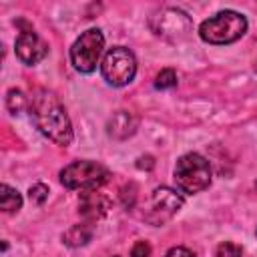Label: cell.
I'll list each match as a JSON object with an SVG mask.
<instances>
[{
    "label": "cell",
    "instance_id": "1",
    "mask_svg": "<svg viewBox=\"0 0 257 257\" xmlns=\"http://www.w3.org/2000/svg\"><path fill=\"white\" fill-rule=\"evenodd\" d=\"M30 116L36 128L48 137L52 143L68 147L72 143V124L70 118L58 100V96L48 88H38L32 94Z\"/></svg>",
    "mask_w": 257,
    "mask_h": 257
},
{
    "label": "cell",
    "instance_id": "2",
    "mask_svg": "<svg viewBox=\"0 0 257 257\" xmlns=\"http://www.w3.org/2000/svg\"><path fill=\"white\" fill-rule=\"evenodd\" d=\"M247 32V20L235 10H221L199 26V36L209 44H231Z\"/></svg>",
    "mask_w": 257,
    "mask_h": 257
},
{
    "label": "cell",
    "instance_id": "3",
    "mask_svg": "<svg viewBox=\"0 0 257 257\" xmlns=\"http://www.w3.org/2000/svg\"><path fill=\"white\" fill-rule=\"evenodd\" d=\"M175 181H177V187L187 195L205 191L211 185L209 161L199 153L183 155L175 165Z\"/></svg>",
    "mask_w": 257,
    "mask_h": 257
},
{
    "label": "cell",
    "instance_id": "4",
    "mask_svg": "<svg viewBox=\"0 0 257 257\" xmlns=\"http://www.w3.org/2000/svg\"><path fill=\"white\" fill-rule=\"evenodd\" d=\"M110 173L96 161H74L60 171V183L66 189L94 191L108 181Z\"/></svg>",
    "mask_w": 257,
    "mask_h": 257
},
{
    "label": "cell",
    "instance_id": "5",
    "mask_svg": "<svg viewBox=\"0 0 257 257\" xmlns=\"http://www.w3.org/2000/svg\"><path fill=\"white\" fill-rule=\"evenodd\" d=\"M149 26L151 30L171 42H179L185 40L191 32H193V22L187 16V12L179 10V8H159L151 18H149Z\"/></svg>",
    "mask_w": 257,
    "mask_h": 257
},
{
    "label": "cell",
    "instance_id": "6",
    "mask_svg": "<svg viewBox=\"0 0 257 257\" xmlns=\"http://www.w3.org/2000/svg\"><path fill=\"white\" fill-rule=\"evenodd\" d=\"M102 78L112 86L128 84L137 74V58L124 46H112L106 50L100 64Z\"/></svg>",
    "mask_w": 257,
    "mask_h": 257
},
{
    "label": "cell",
    "instance_id": "7",
    "mask_svg": "<svg viewBox=\"0 0 257 257\" xmlns=\"http://www.w3.org/2000/svg\"><path fill=\"white\" fill-rule=\"evenodd\" d=\"M104 48V36L98 28L84 30L70 46V62L78 72H92Z\"/></svg>",
    "mask_w": 257,
    "mask_h": 257
},
{
    "label": "cell",
    "instance_id": "8",
    "mask_svg": "<svg viewBox=\"0 0 257 257\" xmlns=\"http://www.w3.org/2000/svg\"><path fill=\"white\" fill-rule=\"evenodd\" d=\"M183 203L185 199L177 191L169 187H157L145 207V219L151 225H163L183 207Z\"/></svg>",
    "mask_w": 257,
    "mask_h": 257
},
{
    "label": "cell",
    "instance_id": "9",
    "mask_svg": "<svg viewBox=\"0 0 257 257\" xmlns=\"http://www.w3.org/2000/svg\"><path fill=\"white\" fill-rule=\"evenodd\" d=\"M18 26H20V32H18L16 44H14L16 56H18L24 64L34 66V64H38V62L48 54V44L34 32L32 26L24 24L22 20L18 22Z\"/></svg>",
    "mask_w": 257,
    "mask_h": 257
},
{
    "label": "cell",
    "instance_id": "10",
    "mask_svg": "<svg viewBox=\"0 0 257 257\" xmlns=\"http://www.w3.org/2000/svg\"><path fill=\"white\" fill-rule=\"evenodd\" d=\"M137 126H139V120H137V116H135L133 112H128V110H118V112H114V114L110 116L106 128H108V135H110L112 139L122 141V139H128L131 135H135Z\"/></svg>",
    "mask_w": 257,
    "mask_h": 257
},
{
    "label": "cell",
    "instance_id": "11",
    "mask_svg": "<svg viewBox=\"0 0 257 257\" xmlns=\"http://www.w3.org/2000/svg\"><path fill=\"white\" fill-rule=\"evenodd\" d=\"M110 209V201L102 195V193H96V191H86L82 195V201H80V213L90 219V221H96L100 217H104Z\"/></svg>",
    "mask_w": 257,
    "mask_h": 257
},
{
    "label": "cell",
    "instance_id": "12",
    "mask_svg": "<svg viewBox=\"0 0 257 257\" xmlns=\"http://www.w3.org/2000/svg\"><path fill=\"white\" fill-rule=\"evenodd\" d=\"M64 243L68 247H82L92 239V227L90 225H72L64 235H62Z\"/></svg>",
    "mask_w": 257,
    "mask_h": 257
},
{
    "label": "cell",
    "instance_id": "13",
    "mask_svg": "<svg viewBox=\"0 0 257 257\" xmlns=\"http://www.w3.org/2000/svg\"><path fill=\"white\" fill-rule=\"evenodd\" d=\"M0 205H2V211L4 213H14L22 207V197L16 189H12L10 185H2L0 187Z\"/></svg>",
    "mask_w": 257,
    "mask_h": 257
},
{
    "label": "cell",
    "instance_id": "14",
    "mask_svg": "<svg viewBox=\"0 0 257 257\" xmlns=\"http://www.w3.org/2000/svg\"><path fill=\"white\" fill-rule=\"evenodd\" d=\"M26 104H28V100H26V96H24L22 90H18V88H10L8 90V94H6V106H8V110L12 114H20L26 108Z\"/></svg>",
    "mask_w": 257,
    "mask_h": 257
},
{
    "label": "cell",
    "instance_id": "15",
    "mask_svg": "<svg viewBox=\"0 0 257 257\" xmlns=\"http://www.w3.org/2000/svg\"><path fill=\"white\" fill-rule=\"evenodd\" d=\"M155 86L161 88V90H167V88H175L177 86V72L173 68H163L157 78H155Z\"/></svg>",
    "mask_w": 257,
    "mask_h": 257
},
{
    "label": "cell",
    "instance_id": "16",
    "mask_svg": "<svg viewBox=\"0 0 257 257\" xmlns=\"http://www.w3.org/2000/svg\"><path fill=\"white\" fill-rule=\"evenodd\" d=\"M28 197H30V201H32V203L42 205V203L48 199V187H46L44 183H36V185H32V187H30Z\"/></svg>",
    "mask_w": 257,
    "mask_h": 257
},
{
    "label": "cell",
    "instance_id": "17",
    "mask_svg": "<svg viewBox=\"0 0 257 257\" xmlns=\"http://www.w3.org/2000/svg\"><path fill=\"white\" fill-rule=\"evenodd\" d=\"M215 257H243V251H241L239 245H235L231 241H225V243H221L217 247Z\"/></svg>",
    "mask_w": 257,
    "mask_h": 257
},
{
    "label": "cell",
    "instance_id": "18",
    "mask_svg": "<svg viewBox=\"0 0 257 257\" xmlns=\"http://www.w3.org/2000/svg\"><path fill=\"white\" fill-rule=\"evenodd\" d=\"M149 255H151V245L147 241H137L131 251V257H149Z\"/></svg>",
    "mask_w": 257,
    "mask_h": 257
},
{
    "label": "cell",
    "instance_id": "19",
    "mask_svg": "<svg viewBox=\"0 0 257 257\" xmlns=\"http://www.w3.org/2000/svg\"><path fill=\"white\" fill-rule=\"evenodd\" d=\"M167 257H195V253L187 247H173V249H169Z\"/></svg>",
    "mask_w": 257,
    "mask_h": 257
},
{
    "label": "cell",
    "instance_id": "20",
    "mask_svg": "<svg viewBox=\"0 0 257 257\" xmlns=\"http://www.w3.org/2000/svg\"><path fill=\"white\" fill-rule=\"evenodd\" d=\"M255 70H257V64H255Z\"/></svg>",
    "mask_w": 257,
    "mask_h": 257
},
{
    "label": "cell",
    "instance_id": "21",
    "mask_svg": "<svg viewBox=\"0 0 257 257\" xmlns=\"http://www.w3.org/2000/svg\"><path fill=\"white\" fill-rule=\"evenodd\" d=\"M114 257H116V255H114Z\"/></svg>",
    "mask_w": 257,
    "mask_h": 257
}]
</instances>
